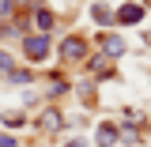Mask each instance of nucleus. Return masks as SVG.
<instances>
[{
  "label": "nucleus",
  "instance_id": "nucleus-17",
  "mask_svg": "<svg viewBox=\"0 0 151 147\" xmlns=\"http://www.w3.org/2000/svg\"><path fill=\"white\" fill-rule=\"evenodd\" d=\"M30 147H45V143H42V140H34V143H30Z\"/></svg>",
  "mask_w": 151,
  "mask_h": 147
},
{
  "label": "nucleus",
  "instance_id": "nucleus-16",
  "mask_svg": "<svg viewBox=\"0 0 151 147\" xmlns=\"http://www.w3.org/2000/svg\"><path fill=\"white\" fill-rule=\"evenodd\" d=\"M60 147H87V140H83V136H68Z\"/></svg>",
  "mask_w": 151,
  "mask_h": 147
},
{
  "label": "nucleus",
  "instance_id": "nucleus-2",
  "mask_svg": "<svg viewBox=\"0 0 151 147\" xmlns=\"http://www.w3.org/2000/svg\"><path fill=\"white\" fill-rule=\"evenodd\" d=\"M53 34H38V30H30V34L19 38V57L30 64V68H38V64H45L49 57H53Z\"/></svg>",
  "mask_w": 151,
  "mask_h": 147
},
{
  "label": "nucleus",
  "instance_id": "nucleus-8",
  "mask_svg": "<svg viewBox=\"0 0 151 147\" xmlns=\"http://www.w3.org/2000/svg\"><path fill=\"white\" fill-rule=\"evenodd\" d=\"M72 94L83 110H94L98 106V83L94 79H72Z\"/></svg>",
  "mask_w": 151,
  "mask_h": 147
},
{
  "label": "nucleus",
  "instance_id": "nucleus-3",
  "mask_svg": "<svg viewBox=\"0 0 151 147\" xmlns=\"http://www.w3.org/2000/svg\"><path fill=\"white\" fill-rule=\"evenodd\" d=\"M34 128L45 132V136H64V132H68V117H64V110H60L57 102H49V106H42V110H38Z\"/></svg>",
  "mask_w": 151,
  "mask_h": 147
},
{
  "label": "nucleus",
  "instance_id": "nucleus-7",
  "mask_svg": "<svg viewBox=\"0 0 151 147\" xmlns=\"http://www.w3.org/2000/svg\"><path fill=\"white\" fill-rule=\"evenodd\" d=\"M27 23H30V30H38V34H53L57 30V11L45 8V4H34L27 11Z\"/></svg>",
  "mask_w": 151,
  "mask_h": 147
},
{
  "label": "nucleus",
  "instance_id": "nucleus-12",
  "mask_svg": "<svg viewBox=\"0 0 151 147\" xmlns=\"http://www.w3.org/2000/svg\"><path fill=\"white\" fill-rule=\"evenodd\" d=\"M0 125L8 132H19V128L30 125V117H27V110H0Z\"/></svg>",
  "mask_w": 151,
  "mask_h": 147
},
{
  "label": "nucleus",
  "instance_id": "nucleus-13",
  "mask_svg": "<svg viewBox=\"0 0 151 147\" xmlns=\"http://www.w3.org/2000/svg\"><path fill=\"white\" fill-rule=\"evenodd\" d=\"M34 106H42V94L34 87H23L19 91V110H34Z\"/></svg>",
  "mask_w": 151,
  "mask_h": 147
},
{
  "label": "nucleus",
  "instance_id": "nucleus-10",
  "mask_svg": "<svg viewBox=\"0 0 151 147\" xmlns=\"http://www.w3.org/2000/svg\"><path fill=\"white\" fill-rule=\"evenodd\" d=\"M38 79H42V72H38V68H30V64H15L12 72L4 75V83H12V87H34Z\"/></svg>",
  "mask_w": 151,
  "mask_h": 147
},
{
  "label": "nucleus",
  "instance_id": "nucleus-5",
  "mask_svg": "<svg viewBox=\"0 0 151 147\" xmlns=\"http://www.w3.org/2000/svg\"><path fill=\"white\" fill-rule=\"evenodd\" d=\"M144 19H147L144 0H125L121 8H113V27H140Z\"/></svg>",
  "mask_w": 151,
  "mask_h": 147
},
{
  "label": "nucleus",
  "instance_id": "nucleus-6",
  "mask_svg": "<svg viewBox=\"0 0 151 147\" xmlns=\"http://www.w3.org/2000/svg\"><path fill=\"white\" fill-rule=\"evenodd\" d=\"M117 60H110V57H102V53H91L87 60H83V72L91 75L94 83H106V79H117V68H113Z\"/></svg>",
  "mask_w": 151,
  "mask_h": 147
},
{
  "label": "nucleus",
  "instance_id": "nucleus-14",
  "mask_svg": "<svg viewBox=\"0 0 151 147\" xmlns=\"http://www.w3.org/2000/svg\"><path fill=\"white\" fill-rule=\"evenodd\" d=\"M12 68H15V53L12 49H0V79L12 72Z\"/></svg>",
  "mask_w": 151,
  "mask_h": 147
},
{
  "label": "nucleus",
  "instance_id": "nucleus-15",
  "mask_svg": "<svg viewBox=\"0 0 151 147\" xmlns=\"http://www.w3.org/2000/svg\"><path fill=\"white\" fill-rule=\"evenodd\" d=\"M0 147H19V136L15 132H0Z\"/></svg>",
  "mask_w": 151,
  "mask_h": 147
},
{
  "label": "nucleus",
  "instance_id": "nucleus-9",
  "mask_svg": "<svg viewBox=\"0 0 151 147\" xmlns=\"http://www.w3.org/2000/svg\"><path fill=\"white\" fill-rule=\"evenodd\" d=\"M87 15L94 19V27H98V30H113V4H110V0H91Z\"/></svg>",
  "mask_w": 151,
  "mask_h": 147
},
{
  "label": "nucleus",
  "instance_id": "nucleus-1",
  "mask_svg": "<svg viewBox=\"0 0 151 147\" xmlns=\"http://www.w3.org/2000/svg\"><path fill=\"white\" fill-rule=\"evenodd\" d=\"M53 53H57V64L68 72V68H83V60L94 53V45H91V38H83V34H64L60 42L53 45Z\"/></svg>",
  "mask_w": 151,
  "mask_h": 147
},
{
  "label": "nucleus",
  "instance_id": "nucleus-11",
  "mask_svg": "<svg viewBox=\"0 0 151 147\" xmlns=\"http://www.w3.org/2000/svg\"><path fill=\"white\" fill-rule=\"evenodd\" d=\"M91 143L94 147H117V121H98Z\"/></svg>",
  "mask_w": 151,
  "mask_h": 147
},
{
  "label": "nucleus",
  "instance_id": "nucleus-4",
  "mask_svg": "<svg viewBox=\"0 0 151 147\" xmlns=\"http://www.w3.org/2000/svg\"><path fill=\"white\" fill-rule=\"evenodd\" d=\"M94 53H102V57H110V60H121V57L129 53V42L117 34V30H98L94 34Z\"/></svg>",
  "mask_w": 151,
  "mask_h": 147
}]
</instances>
